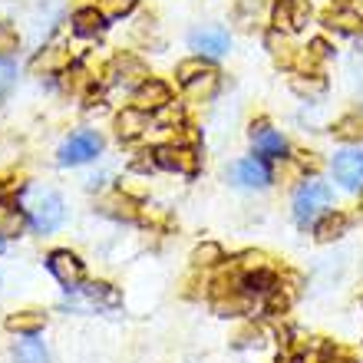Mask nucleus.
Returning <instances> with one entry per match:
<instances>
[{
    "label": "nucleus",
    "instance_id": "f257e3e1",
    "mask_svg": "<svg viewBox=\"0 0 363 363\" xmlns=\"http://www.w3.org/2000/svg\"><path fill=\"white\" fill-rule=\"evenodd\" d=\"M330 205V189L317 179H304V185L294 191V218L301 225H311L324 215V208Z\"/></svg>",
    "mask_w": 363,
    "mask_h": 363
},
{
    "label": "nucleus",
    "instance_id": "a878e982",
    "mask_svg": "<svg viewBox=\"0 0 363 363\" xmlns=\"http://www.w3.org/2000/svg\"><path fill=\"white\" fill-rule=\"evenodd\" d=\"M294 89H297V93H320V89H324V83H320V79H314V83H304V79H294Z\"/></svg>",
    "mask_w": 363,
    "mask_h": 363
},
{
    "label": "nucleus",
    "instance_id": "9b49d317",
    "mask_svg": "<svg viewBox=\"0 0 363 363\" xmlns=\"http://www.w3.org/2000/svg\"><path fill=\"white\" fill-rule=\"evenodd\" d=\"M116 129H119V139H135L143 135V129H149V119H145L143 109H123V116L116 119Z\"/></svg>",
    "mask_w": 363,
    "mask_h": 363
},
{
    "label": "nucleus",
    "instance_id": "f3484780",
    "mask_svg": "<svg viewBox=\"0 0 363 363\" xmlns=\"http://www.w3.org/2000/svg\"><path fill=\"white\" fill-rule=\"evenodd\" d=\"M344 231H347V215H340V211L317 221V238L320 241H334V238H340Z\"/></svg>",
    "mask_w": 363,
    "mask_h": 363
},
{
    "label": "nucleus",
    "instance_id": "9d476101",
    "mask_svg": "<svg viewBox=\"0 0 363 363\" xmlns=\"http://www.w3.org/2000/svg\"><path fill=\"white\" fill-rule=\"evenodd\" d=\"M60 221H63V201L57 195L37 199V205H33V225L40 231H53V228H60Z\"/></svg>",
    "mask_w": 363,
    "mask_h": 363
},
{
    "label": "nucleus",
    "instance_id": "bb28decb",
    "mask_svg": "<svg viewBox=\"0 0 363 363\" xmlns=\"http://www.w3.org/2000/svg\"><path fill=\"white\" fill-rule=\"evenodd\" d=\"M10 77H13V69H10V63H4V60H0V93H4V89L10 86Z\"/></svg>",
    "mask_w": 363,
    "mask_h": 363
},
{
    "label": "nucleus",
    "instance_id": "aec40b11",
    "mask_svg": "<svg viewBox=\"0 0 363 363\" xmlns=\"http://www.w3.org/2000/svg\"><path fill=\"white\" fill-rule=\"evenodd\" d=\"M208 63H205V57H199V60H185V63H179V79L189 86L191 79H199V77H205L208 73Z\"/></svg>",
    "mask_w": 363,
    "mask_h": 363
},
{
    "label": "nucleus",
    "instance_id": "b1692460",
    "mask_svg": "<svg viewBox=\"0 0 363 363\" xmlns=\"http://www.w3.org/2000/svg\"><path fill=\"white\" fill-rule=\"evenodd\" d=\"M189 89H191V93H211V89H215V69H208V73H205V77H199V79H191Z\"/></svg>",
    "mask_w": 363,
    "mask_h": 363
},
{
    "label": "nucleus",
    "instance_id": "4be33fe9",
    "mask_svg": "<svg viewBox=\"0 0 363 363\" xmlns=\"http://www.w3.org/2000/svg\"><path fill=\"white\" fill-rule=\"evenodd\" d=\"M274 27L277 30H294V0H281L274 7Z\"/></svg>",
    "mask_w": 363,
    "mask_h": 363
},
{
    "label": "nucleus",
    "instance_id": "6ab92c4d",
    "mask_svg": "<svg viewBox=\"0 0 363 363\" xmlns=\"http://www.w3.org/2000/svg\"><path fill=\"white\" fill-rule=\"evenodd\" d=\"M103 208L109 211V215H116V218H125V221H133L139 211H135V205H133V199H125V195H109V199L103 201Z\"/></svg>",
    "mask_w": 363,
    "mask_h": 363
},
{
    "label": "nucleus",
    "instance_id": "412c9836",
    "mask_svg": "<svg viewBox=\"0 0 363 363\" xmlns=\"http://www.w3.org/2000/svg\"><path fill=\"white\" fill-rule=\"evenodd\" d=\"M191 261H195L199 268H211V264H218V261H221V248H218V245H211V241H205V245H199V248H195Z\"/></svg>",
    "mask_w": 363,
    "mask_h": 363
},
{
    "label": "nucleus",
    "instance_id": "393cba45",
    "mask_svg": "<svg viewBox=\"0 0 363 363\" xmlns=\"http://www.w3.org/2000/svg\"><path fill=\"white\" fill-rule=\"evenodd\" d=\"M10 50H17V33L7 23H0V53H10Z\"/></svg>",
    "mask_w": 363,
    "mask_h": 363
},
{
    "label": "nucleus",
    "instance_id": "a211bd4d",
    "mask_svg": "<svg viewBox=\"0 0 363 363\" xmlns=\"http://www.w3.org/2000/svg\"><path fill=\"white\" fill-rule=\"evenodd\" d=\"M23 228V215L17 208H10L7 201H0V238H13Z\"/></svg>",
    "mask_w": 363,
    "mask_h": 363
},
{
    "label": "nucleus",
    "instance_id": "1a4fd4ad",
    "mask_svg": "<svg viewBox=\"0 0 363 363\" xmlns=\"http://www.w3.org/2000/svg\"><path fill=\"white\" fill-rule=\"evenodd\" d=\"M169 103H172V89L165 86V83H159V79H149V83H143V86L135 89V109H143V113L165 109Z\"/></svg>",
    "mask_w": 363,
    "mask_h": 363
},
{
    "label": "nucleus",
    "instance_id": "20e7f679",
    "mask_svg": "<svg viewBox=\"0 0 363 363\" xmlns=\"http://www.w3.org/2000/svg\"><path fill=\"white\" fill-rule=\"evenodd\" d=\"M231 182L241 189H264L271 182V172L261 159H241V162L231 165Z\"/></svg>",
    "mask_w": 363,
    "mask_h": 363
},
{
    "label": "nucleus",
    "instance_id": "39448f33",
    "mask_svg": "<svg viewBox=\"0 0 363 363\" xmlns=\"http://www.w3.org/2000/svg\"><path fill=\"white\" fill-rule=\"evenodd\" d=\"M228 33L221 27H201V30H195L191 33V47L199 50L201 57H208V60H218V57H225L228 53Z\"/></svg>",
    "mask_w": 363,
    "mask_h": 363
},
{
    "label": "nucleus",
    "instance_id": "c85d7f7f",
    "mask_svg": "<svg viewBox=\"0 0 363 363\" xmlns=\"http://www.w3.org/2000/svg\"><path fill=\"white\" fill-rule=\"evenodd\" d=\"M4 191H7V189H4V185H0V195H4Z\"/></svg>",
    "mask_w": 363,
    "mask_h": 363
},
{
    "label": "nucleus",
    "instance_id": "f8f14e48",
    "mask_svg": "<svg viewBox=\"0 0 363 363\" xmlns=\"http://www.w3.org/2000/svg\"><path fill=\"white\" fill-rule=\"evenodd\" d=\"M103 10L96 7H86V10H77L73 13V33L77 37H96L99 30H103Z\"/></svg>",
    "mask_w": 363,
    "mask_h": 363
},
{
    "label": "nucleus",
    "instance_id": "ddd939ff",
    "mask_svg": "<svg viewBox=\"0 0 363 363\" xmlns=\"http://www.w3.org/2000/svg\"><path fill=\"white\" fill-rule=\"evenodd\" d=\"M324 20H327V27L337 30V33H360V30H363V17L357 13V10H350V7L330 10Z\"/></svg>",
    "mask_w": 363,
    "mask_h": 363
},
{
    "label": "nucleus",
    "instance_id": "5701e85b",
    "mask_svg": "<svg viewBox=\"0 0 363 363\" xmlns=\"http://www.w3.org/2000/svg\"><path fill=\"white\" fill-rule=\"evenodd\" d=\"M135 7V0H103V17H123V13H129V10Z\"/></svg>",
    "mask_w": 363,
    "mask_h": 363
},
{
    "label": "nucleus",
    "instance_id": "0eeeda50",
    "mask_svg": "<svg viewBox=\"0 0 363 363\" xmlns=\"http://www.w3.org/2000/svg\"><path fill=\"white\" fill-rule=\"evenodd\" d=\"M50 271L57 274L60 284L67 287H77L83 281V261L77 255H69V251H53L50 255Z\"/></svg>",
    "mask_w": 363,
    "mask_h": 363
},
{
    "label": "nucleus",
    "instance_id": "7ed1b4c3",
    "mask_svg": "<svg viewBox=\"0 0 363 363\" xmlns=\"http://www.w3.org/2000/svg\"><path fill=\"white\" fill-rule=\"evenodd\" d=\"M152 155H155V165H162L169 172L191 175L199 169V155H195L191 145H159Z\"/></svg>",
    "mask_w": 363,
    "mask_h": 363
},
{
    "label": "nucleus",
    "instance_id": "f03ea898",
    "mask_svg": "<svg viewBox=\"0 0 363 363\" xmlns=\"http://www.w3.org/2000/svg\"><path fill=\"white\" fill-rule=\"evenodd\" d=\"M334 179L344 189H363V149H340L334 155Z\"/></svg>",
    "mask_w": 363,
    "mask_h": 363
},
{
    "label": "nucleus",
    "instance_id": "cd10ccee",
    "mask_svg": "<svg viewBox=\"0 0 363 363\" xmlns=\"http://www.w3.org/2000/svg\"><path fill=\"white\" fill-rule=\"evenodd\" d=\"M294 363H324V360H320V357H317V354H304V357H297Z\"/></svg>",
    "mask_w": 363,
    "mask_h": 363
},
{
    "label": "nucleus",
    "instance_id": "2eb2a0df",
    "mask_svg": "<svg viewBox=\"0 0 363 363\" xmlns=\"http://www.w3.org/2000/svg\"><path fill=\"white\" fill-rule=\"evenodd\" d=\"M43 324H47V314H37V311L7 317V327H10V330H17V334H37Z\"/></svg>",
    "mask_w": 363,
    "mask_h": 363
},
{
    "label": "nucleus",
    "instance_id": "c756f323",
    "mask_svg": "<svg viewBox=\"0 0 363 363\" xmlns=\"http://www.w3.org/2000/svg\"><path fill=\"white\" fill-rule=\"evenodd\" d=\"M360 47H363V37H360Z\"/></svg>",
    "mask_w": 363,
    "mask_h": 363
},
{
    "label": "nucleus",
    "instance_id": "dca6fc26",
    "mask_svg": "<svg viewBox=\"0 0 363 363\" xmlns=\"http://www.w3.org/2000/svg\"><path fill=\"white\" fill-rule=\"evenodd\" d=\"M13 357H17V363H50V357L40 340H20V344L13 347Z\"/></svg>",
    "mask_w": 363,
    "mask_h": 363
},
{
    "label": "nucleus",
    "instance_id": "4468645a",
    "mask_svg": "<svg viewBox=\"0 0 363 363\" xmlns=\"http://www.w3.org/2000/svg\"><path fill=\"white\" fill-rule=\"evenodd\" d=\"M69 63V53L63 47H53V50H43L33 63H30V69L33 73H57V69H63Z\"/></svg>",
    "mask_w": 363,
    "mask_h": 363
},
{
    "label": "nucleus",
    "instance_id": "423d86ee",
    "mask_svg": "<svg viewBox=\"0 0 363 363\" xmlns=\"http://www.w3.org/2000/svg\"><path fill=\"white\" fill-rule=\"evenodd\" d=\"M96 152H99V135L77 133L73 139H67V143H63V149H60V159H63L67 165H79V162H89Z\"/></svg>",
    "mask_w": 363,
    "mask_h": 363
},
{
    "label": "nucleus",
    "instance_id": "6e6552de",
    "mask_svg": "<svg viewBox=\"0 0 363 363\" xmlns=\"http://www.w3.org/2000/svg\"><path fill=\"white\" fill-rule=\"evenodd\" d=\"M251 139H255L258 155H264V159H284V152H287L284 135L274 133V129H268V123L251 125Z\"/></svg>",
    "mask_w": 363,
    "mask_h": 363
}]
</instances>
